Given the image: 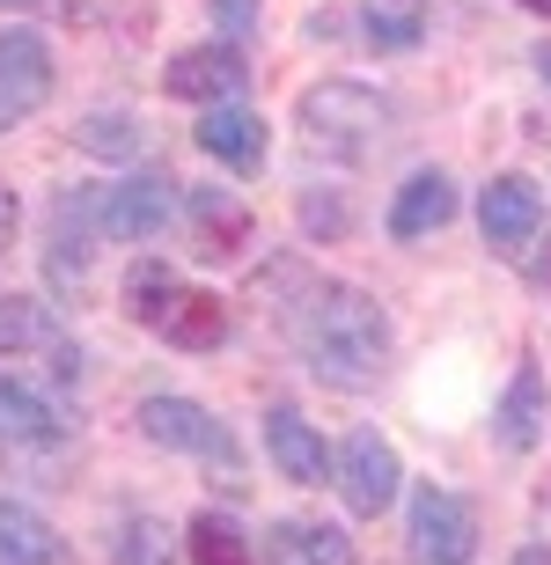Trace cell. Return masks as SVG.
Returning a JSON list of instances; mask_svg holds the SVG:
<instances>
[{"label":"cell","mask_w":551,"mask_h":565,"mask_svg":"<svg viewBox=\"0 0 551 565\" xmlns=\"http://www.w3.org/2000/svg\"><path fill=\"white\" fill-rule=\"evenodd\" d=\"M287 309V331H295L301 360L317 367L331 390H375L382 367H390V316H382L375 294L346 287V279H301Z\"/></svg>","instance_id":"obj_1"},{"label":"cell","mask_w":551,"mask_h":565,"mask_svg":"<svg viewBox=\"0 0 551 565\" xmlns=\"http://www.w3.org/2000/svg\"><path fill=\"white\" fill-rule=\"evenodd\" d=\"M390 96H375V88L361 82H317L309 96H301V140L324 147V154H368V147L390 132Z\"/></svg>","instance_id":"obj_2"},{"label":"cell","mask_w":551,"mask_h":565,"mask_svg":"<svg viewBox=\"0 0 551 565\" xmlns=\"http://www.w3.org/2000/svg\"><path fill=\"white\" fill-rule=\"evenodd\" d=\"M140 434H148L155 448H177V456L213 462V470H235V462H243L235 434L213 419L206 404H191V397H148L140 404Z\"/></svg>","instance_id":"obj_3"},{"label":"cell","mask_w":551,"mask_h":565,"mask_svg":"<svg viewBox=\"0 0 551 565\" xmlns=\"http://www.w3.org/2000/svg\"><path fill=\"white\" fill-rule=\"evenodd\" d=\"M398 478H404V462H398V448L375 434V426H361V434H346V448H339V462H331V484H339V500L353 507V514H382V507L398 500Z\"/></svg>","instance_id":"obj_4"},{"label":"cell","mask_w":551,"mask_h":565,"mask_svg":"<svg viewBox=\"0 0 551 565\" xmlns=\"http://www.w3.org/2000/svg\"><path fill=\"white\" fill-rule=\"evenodd\" d=\"M478 551V514L470 500L442 492V484H420L412 492V558L420 565H464Z\"/></svg>","instance_id":"obj_5"},{"label":"cell","mask_w":551,"mask_h":565,"mask_svg":"<svg viewBox=\"0 0 551 565\" xmlns=\"http://www.w3.org/2000/svg\"><path fill=\"white\" fill-rule=\"evenodd\" d=\"M52 104V44L38 30H0V132Z\"/></svg>","instance_id":"obj_6"},{"label":"cell","mask_w":551,"mask_h":565,"mask_svg":"<svg viewBox=\"0 0 551 565\" xmlns=\"http://www.w3.org/2000/svg\"><path fill=\"white\" fill-rule=\"evenodd\" d=\"M243 82H251V66H243V52L235 44H184L170 60V74H162V88H170L177 104H235L243 96Z\"/></svg>","instance_id":"obj_7"},{"label":"cell","mask_w":551,"mask_h":565,"mask_svg":"<svg viewBox=\"0 0 551 565\" xmlns=\"http://www.w3.org/2000/svg\"><path fill=\"white\" fill-rule=\"evenodd\" d=\"M60 440H66V419H60V412H52L38 390H22V382L0 375V456H8V462L52 456Z\"/></svg>","instance_id":"obj_8"},{"label":"cell","mask_w":551,"mask_h":565,"mask_svg":"<svg viewBox=\"0 0 551 565\" xmlns=\"http://www.w3.org/2000/svg\"><path fill=\"white\" fill-rule=\"evenodd\" d=\"M537 221H544V199H537V184L530 177H492L486 184V199H478V228H486V243L492 250H522V243H537Z\"/></svg>","instance_id":"obj_9"},{"label":"cell","mask_w":551,"mask_h":565,"mask_svg":"<svg viewBox=\"0 0 551 565\" xmlns=\"http://www.w3.org/2000/svg\"><path fill=\"white\" fill-rule=\"evenodd\" d=\"M199 147H206L213 162H229L235 177H257L265 169V154H273V140H265V118L243 104H206L199 110Z\"/></svg>","instance_id":"obj_10"},{"label":"cell","mask_w":551,"mask_h":565,"mask_svg":"<svg viewBox=\"0 0 551 565\" xmlns=\"http://www.w3.org/2000/svg\"><path fill=\"white\" fill-rule=\"evenodd\" d=\"M265 456L287 484H324L331 478V448L317 440V426L301 419L295 404H273V419H265Z\"/></svg>","instance_id":"obj_11"},{"label":"cell","mask_w":551,"mask_h":565,"mask_svg":"<svg viewBox=\"0 0 551 565\" xmlns=\"http://www.w3.org/2000/svg\"><path fill=\"white\" fill-rule=\"evenodd\" d=\"M456 221V177L448 169H420L398 184V206H390V235L398 243H420V235L448 228Z\"/></svg>","instance_id":"obj_12"},{"label":"cell","mask_w":551,"mask_h":565,"mask_svg":"<svg viewBox=\"0 0 551 565\" xmlns=\"http://www.w3.org/2000/svg\"><path fill=\"white\" fill-rule=\"evenodd\" d=\"M544 419H551V404H544V375H537V360H522L508 382V397L492 404V434H500V448L508 456H530L537 440H544Z\"/></svg>","instance_id":"obj_13"},{"label":"cell","mask_w":551,"mask_h":565,"mask_svg":"<svg viewBox=\"0 0 551 565\" xmlns=\"http://www.w3.org/2000/svg\"><path fill=\"white\" fill-rule=\"evenodd\" d=\"M162 221H170V177H126L104 206V228L118 243H148V235H162Z\"/></svg>","instance_id":"obj_14"},{"label":"cell","mask_w":551,"mask_h":565,"mask_svg":"<svg viewBox=\"0 0 551 565\" xmlns=\"http://www.w3.org/2000/svg\"><path fill=\"white\" fill-rule=\"evenodd\" d=\"M265 565H353V536L339 522H273Z\"/></svg>","instance_id":"obj_15"},{"label":"cell","mask_w":551,"mask_h":565,"mask_svg":"<svg viewBox=\"0 0 551 565\" xmlns=\"http://www.w3.org/2000/svg\"><path fill=\"white\" fill-rule=\"evenodd\" d=\"M0 565H66L60 529L44 522L38 507L0 500Z\"/></svg>","instance_id":"obj_16"},{"label":"cell","mask_w":551,"mask_h":565,"mask_svg":"<svg viewBox=\"0 0 551 565\" xmlns=\"http://www.w3.org/2000/svg\"><path fill=\"white\" fill-rule=\"evenodd\" d=\"M162 338H170L177 353H213L221 338H229V309H221V294H177V309L162 316Z\"/></svg>","instance_id":"obj_17"},{"label":"cell","mask_w":551,"mask_h":565,"mask_svg":"<svg viewBox=\"0 0 551 565\" xmlns=\"http://www.w3.org/2000/svg\"><path fill=\"white\" fill-rule=\"evenodd\" d=\"M191 228H199V250L229 265V257H243V243H251V213L235 206L229 191H199V199H191Z\"/></svg>","instance_id":"obj_18"},{"label":"cell","mask_w":551,"mask_h":565,"mask_svg":"<svg viewBox=\"0 0 551 565\" xmlns=\"http://www.w3.org/2000/svg\"><path fill=\"white\" fill-rule=\"evenodd\" d=\"M177 294H184V279H177L162 257H140V265L126 273V316L148 323V331H162V316L177 309Z\"/></svg>","instance_id":"obj_19"},{"label":"cell","mask_w":551,"mask_h":565,"mask_svg":"<svg viewBox=\"0 0 551 565\" xmlns=\"http://www.w3.org/2000/svg\"><path fill=\"white\" fill-rule=\"evenodd\" d=\"M191 544V565H257L251 544H243V529L229 522V514H199V522L184 529Z\"/></svg>","instance_id":"obj_20"},{"label":"cell","mask_w":551,"mask_h":565,"mask_svg":"<svg viewBox=\"0 0 551 565\" xmlns=\"http://www.w3.org/2000/svg\"><path fill=\"white\" fill-rule=\"evenodd\" d=\"M52 338V309L30 294H0V353H30Z\"/></svg>","instance_id":"obj_21"},{"label":"cell","mask_w":551,"mask_h":565,"mask_svg":"<svg viewBox=\"0 0 551 565\" xmlns=\"http://www.w3.org/2000/svg\"><path fill=\"white\" fill-rule=\"evenodd\" d=\"M110 565H170V529L155 522V514L126 522V536H118V558H110Z\"/></svg>","instance_id":"obj_22"},{"label":"cell","mask_w":551,"mask_h":565,"mask_svg":"<svg viewBox=\"0 0 551 565\" xmlns=\"http://www.w3.org/2000/svg\"><path fill=\"white\" fill-rule=\"evenodd\" d=\"M301 228H317V235H346V206H339V199H317V191H309V199H301Z\"/></svg>","instance_id":"obj_23"},{"label":"cell","mask_w":551,"mask_h":565,"mask_svg":"<svg viewBox=\"0 0 551 565\" xmlns=\"http://www.w3.org/2000/svg\"><path fill=\"white\" fill-rule=\"evenodd\" d=\"M251 22H257V0H221V30H229V38H243Z\"/></svg>","instance_id":"obj_24"},{"label":"cell","mask_w":551,"mask_h":565,"mask_svg":"<svg viewBox=\"0 0 551 565\" xmlns=\"http://www.w3.org/2000/svg\"><path fill=\"white\" fill-rule=\"evenodd\" d=\"M8 243H15V191L0 184V250H8Z\"/></svg>","instance_id":"obj_25"},{"label":"cell","mask_w":551,"mask_h":565,"mask_svg":"<svg viewBox=\"0 0 551 565\" xmlns=\"http://www.w3.org/2000/svg\"><path fill=\"white\" fill-rule=\"evenodd\" d=\"M515 565H551V551H544V544H530V551H515Z\"/></svg>","instance_id":"obj_26"},{"label":"cell","mask_w":551,"mask_h":565,"mask_svg":"<svg viewBox=\"0 0 551 565\" xmlns=\"http://www.w3.org/2000/svg\"><path fill=\"white\" fill-rule=\"evenodd\" d=\"M530 66H537V74L551 82V44H537V52H530Z\"/></svg>","instance_id":"obj_27"},{"label":"cell","mask_w":551,"mask_h":565,"mask_svg":"<svg viewBox=\"0 0 551 565\" xmlns=\"http://www.w3.org/2000/svg\"><path fill=\"white\" fill-rule=\"evenodd\" d=\"M515 8H530V15H551V0H515Z\"/></svg>","instance_id":"obj_28"},{"label":"cell","mask_w":551,"mask_h":565,"mask_svg":"<svg viewBox=\"0 0 551 565\" xmlns=\"http://www.w3.org/2000/svg\"><path fill=\"white\" fill-rule=\"evenodd\" d=\"M375 8H404V15H412V8H420V0H375Z\"/></svg>","instance_id":"obj_29"},{"label":"cell","mask_w":551,"mask_h":565,"mask_svg":"<svg viewBox=\"0 0 551 565\" xmlns=\"http://www.w3.org/2000/svg\"><path fill=\"white\" fill-rule=\"evenodd\" d=\"M0 8H38V0H0Z\"/></svg>","instance_id":"obj_30"}]
</instances>
